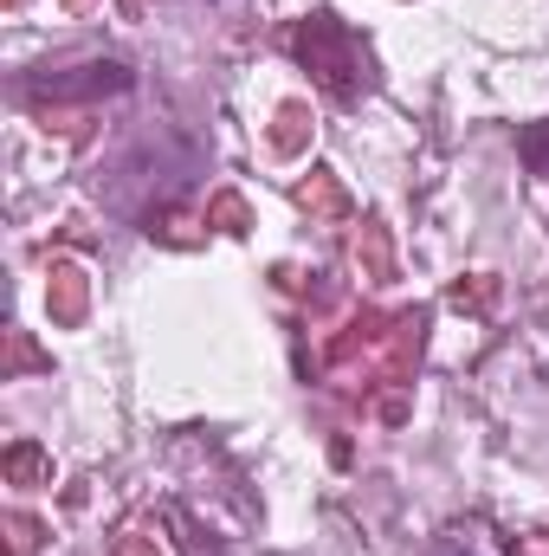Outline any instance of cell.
<instances>
[{"label": "cell", "instance_id": "obj_1", "mask_svg": "<svg viewBox=\"0 0 549 556\" xmlns=\"http://www.w3.org/2000/svg\"><path fill=\"white\" fill-rule=\"evenodd\" d=\"M524 155H531V168L537 175H549V130L537 124V130H524Z\"/></svg>", "mask_w": 549, "mask_h": 556}]
</instances>
